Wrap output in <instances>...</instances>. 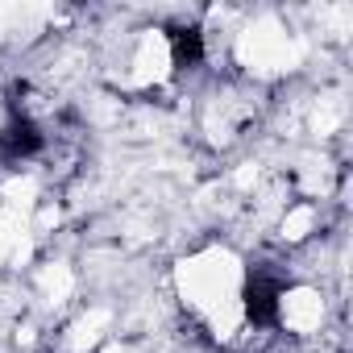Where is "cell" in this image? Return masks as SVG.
<instances>
[{"label":"cell","mask_w":353,"mask_h":353,"mask_svg":"<svg viewBox=\"0 0 353 353\" xmlns=\"http://www.w3.org/2000/svg\"><path fill=\"white\" fill-rule=\"evenodd\" d=\"M42 150V133H38V125L34 121H13L5 133H0V158H30V154H38Z\"/></svg>","instance_id":"6da1fadb"},{"label":"cell","mask_w":353,"mask_h":353,"mask_svg":"<svg viewBox=\"0 0 353 353\" xmlns=\"http://www.w3.org/2000/svg\"><path fill=\"white\" fill-rule=\"evenodd\" d=\"M279 291L266 283V279H254L250 287H245V312H250V320L254 324H274V316H279V299H274Z\"/></svg>","instance_id":"7a4b0ae2"},{"label":"cell","mask_w":353,"mask_h":353,"mask_svg":"<svg viewBox=\"0 0 353 353\" xmlns=\"http://www.w3.org/2000/svg\"><path fill=\"white\" fill-rule=\"evenodd\" d=\"M170 46H174V67H196L200 63V54H204V46H200V34L196 30H179L170 38Z\"/></svg>","instance_id":"3957f363"}]
</instances>
